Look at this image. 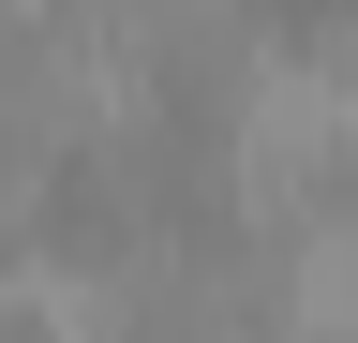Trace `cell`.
Returning a JSON list of instances; mask_svg holds the SVG:
<instances>
[{"label": "cell", "mask_w": 358, "mask_h": 343, "mask_svg": "<svg viewBox=\"0 0 358 343\" xmlns=\"http://www.w3.org/2000/svg\"><path fill=\"white\" fill-rule=\"evenodd\" d=\"M209 119H224V180H239L254 224L329 209V194H343V164H358V105H343L313 60H284V45H254V60H239V90H224Z\"/></svg>", "instance_id": "6da1fadb"}]
</instances>
